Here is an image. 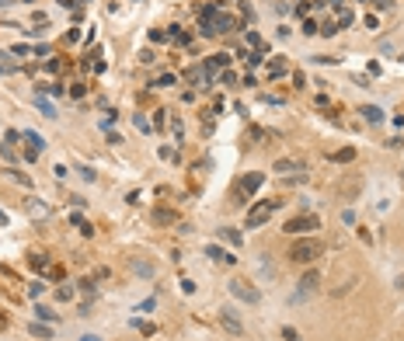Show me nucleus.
I'll return each instance as SVG.
<instances>
[{"label": "nucleus", "instance_id": "obj_9", "mask_svg": "<svg viewBox=\"0 0 404 341\" xmlns=\"http://www.w3.org/2000/svg\"><path fill=\"white\" fill-rule=\"evenodd\" d=\"M359 115L366 119L370 126H380V122L387 119V115H383V108H376V105H362V108H359Z\"/></svg>", "mask_w": 404, "mask_h": 341}, {"label": "nucleus", "instance_id": "obj_28", "mask_svg": "<svg viewBox=\"0 0 404 341\" xmlns=\"http://www.w3.org/2000/svg\"><path fill=\"white\" fill-rule=\"evenodd\" d=\"M136 331H143V334H157V327H153V324H146V320H136Z\"/></svg>", "mask_w": 404, "mask_h": 341}, {"label": "nucleus", "instance_id": "obj_4", "mask_svg": "<svg viewBox=\"0 0 404 341\" xmlns=\"http://www.w3.org/2000/svg\"><path fill=\"white\" fill-rule=\"evenodd\" d=\"M317 226H320V219H317V216H296V219H289L286 226H282V234L300 237V234H314Z\"/></svg>", "mask_w": 404, "mask_h": 341}, {"label": "nucleus", "instance_id": "obj_33", "mask_svg": "<svg viewBox=\"0 0 404 341\" xmlns=\"http://www.w3.org/2000/svg\"><path fill=\"white\" fill-rule=\"evenodd\" d=\"M335 31H338V25H324V28H320V35H324V39H331Z\"/></svg>", "mask_w": 404, "mask_h": 341}, {"label": "nucleus", "instance_id": "obj_40", "mask_svg": "<svg viewBox=\"0 0 404 341\" xmlns=\"http://www.w3.org/2000/svg\"><path fill=\"white\" fill-rule=\"evenodd\" d=\"M80 341H98V338H94V334H84V338H80Z\"/></svg>", "mask_w": 404, "mask_h": 341}, {"label": "nucleus", "instance_id": "obj_23", "mask_svg": "<svg viewBox=\"0 0 404 341\" xmlns=\"http://www.w3.org/2000/svg\"><path fill=\"white\" fill-rule=\"evenodd\" d=\"M171 84H178V77H174V73H164V77H157L153 87H171Z\"/></svg>", "mask_w": 404, "mask_h": 341}, {"label": "nucleus", "instance_id": "obj_31", "mask_svg": "<svg viewBox=\"0 0 404 341\" xmlns=\"http://www.w3.org/2000/svg\"><path fill=\"white\" fill-rule=\"evenodd\" d=\"M28 292H31V296H42V292H46V286H42V282H31V286H28Z\"/></svg>", "mask_w": 404, "mask_h": 341}, {"label": "nucleus", "instance_id": "obj_1", "mask_svg": "<svg viewBox=\"0 0 404 341\" xmlns=\"http://www.w3.org/2000/svg\"><path fill=\"white\" fill-rule=\"evenodd\" d=\"M320 254H324V244L314 240V237H303V240H296V244L289 247V258L300 261V264H310V261H317Z\"/></svg>", "mask_w": 404, "mask_h": 341}, {"label": "nucleus", "instance_id": "obj_13", "mask_svg": "<svg viewBox=\"0 0 404 341\" xmlns=\"http://www.w3.org/2000/svg\"><path fill=\"white\" fill-rule=\"evenodd\" d=\"M206 254H209L213 261H223V264H230V261L237 258V254H227L223 247H216V244H209V247H206Z\"/></svg>", "mask_w": 404, "mask_h": 341}, {"label": "nucleus", "instance_id": "obj_10", "mask_svg": "<svg viewBox=\"0 0 404 341\" xmlns=\"http://www.w3.org/2000/svg\"><path fill=\"white\" fill-rule=\"evenodd\" d=\"M28 264H31L35 272H46L49 268V254L46 251H28Z\"/></svg>", "mask_w": 404, "mask_h": 341}, {"label": "nucleus", "instance_id": "obj_29", "mask_svg": "<svg viewBox=\"0 0 404 341\" xmlns=\"http://www.w3.org/2000/svg\"><path fill=\"white\" fill-rule=\"evenodd\" d=\"M282 338H286V341H300V334H296V327H282Z\"/></svg>", "mask_w": 404, "mask_h": 341}, {"label": "nucleus", "instance_id": "obj_36", "mask_svg": "<svg viewBox=\"0 0 404 341\" xmlns=\"http://www.w3.org/2000/svg\"><path fill=\"white\" fill-rule=\"evenodd\" d=\"M18 139H21V132H7V136H4V143H7V146H14Z\"/></svg>", "mask_w": 404, "mask_h": 341}, {"label": "nucleus", "instance_id": "obj_38", "mask_svg": "<svg viewBox=\"0 0 404 341\" xmlns=\"http://www.w3.org/2000/svg\"><path fill=\"white\" fill-rule=\"evenodd\" d=\"M0 226H7V212L4 209H0Z\"/></svg>", "mask_w": 404, "mask_h": 341}, {"label": "nucleus", "instance_id": "obj_34", "mask_svg": "<svg viewBox=\"0 0 404 341\" xmlns=\"http://www.w3.org/2000/svg\"><path fill=\"white\" fill-rule=\"evenodd\" d=\"M80 292H94V282L91 279H80Z\"/></svg>", "mask_w": 404, "mask_h": 341}, {"label": "nucleus", "instance_id": "obj_6", "mask_svg": "<svg viewBox=\"0 0 404 341\" xmlns=\"http://www.w3.org/2000/svg\"><path fill=\"white\" fill-rule=\"evenodd\" d=\"M261 184H265V174H261V171H251V174H244V178H240L237 192H244V195H255Z\"/></svg>", "mask_w": 404, "mask_h": 341}, {"label": "nucleus", "instance_id": "obj_18", "mask_svg": "<svg viewBox=\"0 0 404 341\" xmlns=\"http://www.w3.org/2000/svg\"><path fill=\"white\" fill-rule=\"evenodd\" d=\"M35 105H38V111H42V115H49V119H56V108H53V105H49V101H46L42 94H38V98H35Z\"/></svg>", "mask_w": 404, "mask_h": 341}, {"label": "nucleus", "instance_id": "obj_32", "mask_svg": "<svg viewBox=\"0 0 404 341\" xmlns=\"http://www.w3.org/2000/svg\"><path fill=\"white\" fill-rule=\"evenodd\" d=\"M303 31H307V35H320V28H317V21H307V25H303Z\"/></svg>", "mask_w": 404, "mask_h": 341}, {"label": "nucleus", "instance_id": "obj_11", "mask_svg": "<svg viewBox=\"0 0 404 341\" xmlns=\"http://www.w3.org/2000/svg\"><path fill=\"white\" fill-rule=\"evenodd\" d=\"M150 219H153L157 226H171L178 216H174V209H153V212H150Z\"/></svg>", "mask_w": 404, "mask_h": 341}, {"label": "nucleus", "instance_id": "obj_22", "mask_svg": "<svg viewBox=\"0 0 404 341\" xmlns=\"http://www.w3.org/2000/svg\"><path fill=\"white\" fill-rule=\"evenodd\" d=\"M31 338H53V331L46 324H31Z\"/></svg>", "mask_w": 404, "mask_h": 341}, {"label": "nucleus", "instance_id": "obj_39", "mask_svg": "<svg viewBox=\"0 0 404 341\" xmlns=\"http://www.w3.org/2000/svg\"><path fill=\"white\" fill-rule=\"evenodd\" d=\"M7 327V314H0V331H4Z\"/></svg>", "mask_w": 404, "mask_h": 341}, {"label": "nucleus", "instance_id": "obj_15", "mask_svg": "<svg viewBox=\"0 0 404 341\" xmlns=\"http://www.w3.org/2000/svg\"><path fill=\"white\" fill-rule=\"evenodd\" d=\"M220 240H227L230 247H240V234L230 230V226H220Z\"/></svg>", "mask_w": 404, "mask_h": 341}, {"label": "nucleus", "instance_id": "obj_24", "mask_svg": "<svg viewBox=\"0 0 404 341\" xmlns=\"http://www.w3.org/2000/svg\"><path fill=\"white\" fill-rule=\"evenodd\" d=\"M133 268H136V275H153V264H146V261H133Z\"/></svg>", "mask_w": 404, "mask_h": 341}, {"label": "nucleus", "instance_id": "obj_2", "mask_svg": "<svg viewBox=\"0 0 404 341\" xmlns=\"http://www.w3.org/2000/svg\"><path fill=\"white\" fill-rule=\"evenodd\" d=\"M279 206H282V199H265V202L251 206V209H248V226H265Z\"/></svg>", "mask_w": 404, "mask_h": 341}, {"label": "nucleus", "instance_id": "obj_20", "mask_svg": "<svg viewBox=\"0 0 404 341\" xmlns=\"http://www.w3.org/2000/svg\"><path fill=\"white\" fill-rule=\"evenodd\" d=\"M28 212L42 219V216H49V206H42V202H35V199H31V202H28Z\"/></svg>", "mask_w": 404, "mask_h": 341}, {"label": "nucleus", "instance_id": "obj_27", "mask_svg": "<svg viewBox=\"0 0 404 341\" xmlns=\"http://www.w3.org/2000/svg\"><path fill=\"white\" fill-rule=\"evenodd\" d=\"M56 296H59V299H73V286H59Z\"/></svg>", "mask_w": 404, "mask_h": 341}, {"label": "nucleus", "instance_id": "obj_7", "mask_svg": "<svg viewBox=\"0 0 404 341\" xmlns=\"http://www.w3.org/2000/svg\"><path fill=\"white\" fill-rule=\"evenodd\" d=\"M21 139L28 143V157H31V160H35V157H38V154L46 150V139L38 136V132H21Z\"/></svg>", "mask_w": 404, "mask_h": 341}, {"label": "nucleus", "instance_id": "obj_17", "mask_svg": "<svg viewBox=\"0 0 404 341\" xmlns=\"http://www.w3.org/2000/svg\"><path fill=\"white\" fill-rule=\"evenodd\" d=\"M331 160H335V164H348V160H355V150L345 146V150H338V154H331Z\"/></svg>", "mask_w": 404, "mask_h": 341}, {"label": "nucleus", "instance_id": "obj_14", "mask_svg": "<svg viewBox=\"0 0 404 341\" xmlns=\"http://www.w3.org/2000/svg\"><path fill=\"white\" fill-rule=\"evenodd\" d=\"M275 171L279 174H296V171H303V164L300 160H275Z\"/></svg>", "mask_w": 404, "mask_h": 341}, {"label": "nucleus", "instance_id": "obj_16", "mask_svg": "<svg viewBox=\"0 0 404 341\" xmlns=\"http://www.w3.org/2000/svg\"><path fill=\"white\" fill-rule=\"evenodd\" d=\"M220 324H223L230 334H240V331H244V327H240V320H237V317H230V314H223V317H220Z\"/></svg>", "mask_w": 404, "mask_h": 341}, {"label": "nucleus", "instance_id": "obj_5", "mask_svg": "<svg viewBox=\"0 0 404 341\" xmlns=\"http://www.w3.org/2000/svg\"><path fill=\"white\" fill-rule=\"evenodd\" d=\"M359 192H362V178H359V174H348V178L338 181V195H342V199H355Z\"/></svg>", "mask_w": 404, "mask_h": 341}, {"label": "nucleus", "instance_id": "obj_12", "mask_svg": "<svg viewBox=\"0 0 404 341\" xmlns=\"http://www.w3.org/2000/svg\"><path fill=\"white\" fill-rule=\"evenodd\" d=\"M227 63H230V56H227V52H216V56H209V63H206V80L213 77V73H216L220 66H227Z\"/></svg>", "mask_w": 404, "mask_h": 341}, {"label": "nucleus", "instance_id": "obj_37", "mask_svg": "<svg viewBox=\"0 0 404 341\" xmlns=\"http://www.w3.org/2000/svg\"><path fill=\"white\" fill-rule=\"evenodd\" d=\"M376 7H380V11H387V7H390V0H376Z\"/></svg>", "mask_w": 404, "mask_h": 341}, {"label": "nucleus", "instance_id": "obj_25", "mask_svg": "<svg viewBox=\"0 0 404 341\" xmlns=\"http://www.w3.org/2000/svg\"><path fill=\"white\" fill-rule=\"evenodd\" d=\"M35 314H38V317H42L46 324H53V320H56V314H53V310H46V307H35Z\"/></svg>", "mask_w": 404, "mask_h": 341}, {"label": "nucleus", "instance_id": "obj_3", "mask_svg": "<svg viewBox=\"0 0 404 341\" xmlns=\"http://www.w3.org/2000/svg\"><path fill=\"white\" fill-rule=\"evenodd\" d=\"M230 296H237L240 303H258V299H261V292H258L248 279H230Z\"/></svg>", "mask_w": 404, "mask_h": 341}, {"label": "nucleus", "instance_id": "obj_35", "mask_svg": "<svg viewBox=\"0 0 404 341\" xmlns=\"http://www.w3.org/2000/svg\"><path fill=\"white\" fill-rule=\"evenodd\" d=\"M11 52H14V56H28V52H35V49H28V46H14Z\"/></svg>", "mask_w": 404, "mask_h": 341}, {"label": "nucleus", "instance_id": "obj_19", "mask_svg": "<svg viewBox=\"0 0 404 341\" xmlns=\"http://www.w3.org/2000/svg\"><path fill=\"white\" fill-rule=\"evenodd\" d=\"M335 25H338V28H348V25H352V11L338 4V21H335Z\"/></svg>", "mask_w": 404, "mask_h": 341}, {"label": "nucleus", "instance_id": "obj_8", "mask_svg": "<svg viewBox=\"0 0 404 341\" xmlns=\"http://www.w3.org/2000/svg\"><path fill=\"white\" fill-rule=\"evenodd\" d=\"M317 286H320V272H317V268L303 272V279H300V292H303V296H307V292H317Z\"/></svg>", "mask_w": 404, "mask_h": 341}, {"label": "nucleus", "instance_id": "obj_26", "mask_svg": "<svg viewBox=\"0 0 404 341\" xmlns=\"http://www.w3.org/2000/svg\"><path fill=\"white\" fill-rule=\"evenodd\" d=\"M220 84H227V87H233V84H237V73H233V70H227V73H223V77H220Z\"/></svg>", "mask_w": 404, "mask_h": 341}, {"label": "nucleus", "instance_id": "obj_21", "mask_svg": "<svg viewBox=\"0 0 404 341\" xmlns=\"http://www.w3.org/2000/svg\"><path fill=\"white\" fill-rule=\"evenodd\" d=\"M282 73H286V63H282V59H272V63H268V77H282Z\"/></svg>", "mask_w": 404, "mask_h": 341}, {"label": "nucleus", "instance_id": "obj_30", "mask_svg": "<svg viewBox=\"0 0 404 341\" xmlns=\"http://www.w3.org/2000/svg\"><path fill=\"white\" fill-rule=\"evenodd\" d=\"M7 174H11L14 181H21V184H31V178H28V174H21V171H7Z\"/></svg>", "mask_w": 404, "mask_h": 341}]
</instances>
